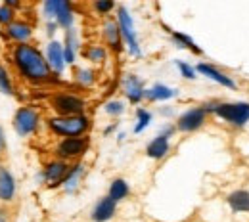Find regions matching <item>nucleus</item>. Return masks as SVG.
<instances>
[{
	"instance_id": "obj_1",
	"label": "nucleus",
	"mask_w": 249,
	"mask_h": 222,
	"mask_svg": "<svg viewBox=\"0 0 249 222\" xmlns=\"http://www.w3.org/2000/svg\"><path fill=\"white\" fill-rule=\"evenodd\" d=\"M12 60H14V65L18 67L19 75L25 81L35 83V85L50 81V77L54 73L50 69V64H48L46 56L40 50H36L35 46H31L29 42H19L14 48Z\"/></svg>"
},
{
	"instance_id": "obj_2",
	"label": "nucleus",
	"mask_w": 249,
	"mask_h": 222,
	"mask_svg": "<svg viewBox=\"0 0 249 222\" xmlns=\"http://www.w3.org/2000/svg\"><path fill=\"white\" fill-rule=\"evenodd\" d=\"M203 107L207 113H213L220 121L236 128L249 123V102H209Z\"/></svg>"
},
{
	"instance_id": "obj_3",
	"label": "nucleus",
	"mask_w": 249,
	"mask_h": 222,
	"mask_svg": "<svg viewBox=\"0 0 249 222\" xmlns=\"http://www.w3.org/2000/svg\"><path fill=\"white\" fill-rule=\"evenodd\" d=\"M52 134L62 136V138H73V136H85L90 128V119L83 115H58L50 117L46 121Z\"/></svg>"
},
{
	"instance_id": "obj_4",
	"label": "nucleus",
	"mask_w": 249,
	"mask_h": 222,
	"mask_svg": "<svg viewBox=\"0 0 249 222\" xmlns=\"http://www.w3.org/2000/svg\"><path fill=\"white\" fill-rule=\"evenodd\" d=\"M117 23H119V29H121L124 46H126L128 54L134 56V58H140V56H142V50H140V42H138V36H136L134 21H132L130 12H128L124 6H119V8H117Z\"/></svg>"
},
{
	"instance_id": "obj_5",
	"label": "nucleus",
	"mask_w": 249,
	"mask_h": 222,
	"mask_svg": "<svg viewBox=\"0 0 249 222\" xmlns=\"http://www.w3.org/2000/svg\"><path fill=\"white\" fill-rule=\"evenodd\" d=\"M50 103H52V109L58 115H83L85 109H87V102L83 98L69 94V92L54 94L52 100H50Z\"/></svg>"
},
{
	"instance_id": "obj_6",
	"label": "nucleus",
	"mask_w": 249,
	"mask_h": 222,
	"mask_svg": "<svg viewBox=\"0 0 249 222\" xmlns=\"http://www.w3.org/2000/svg\"><path fill=\"white\" fill-rule=\"evenodd\" d=\"M12 125L19 136H31L33 132H36V128L40 125V115L33 107H19L14 115Z\"/></svg>"
},
{
	"instance_id": "obj_7",
	"label": "nucleus",
	"mask_w": 249,
	"mask_h": 222,
	"mask_svg": "<svg viewBox=\"0 0 249 222\" xmlns=\"http://www.w3.org/2000/svg\"><path fill=\"white\" fill-rule=\"evenodd\" d=\"M207 111L203 105L197 107H190L186 109L178 119H177V130L180 132H196L207 123Z\"/></svg>"
},
{
	"instance_id": "obj_8",
	"label": "nucleus",
	"mask_w": 249,
	"mask_h": 222,
	"mask_svg": "<svg viewBox=\"0 0 249 222\" xmlns=\"http://www.w3.org/2000/svg\"><path fill=\"white\" fill-rule=\"evenodd\" d=\"M89 150V138L85 136H73V138H62V142L56 146V155L63 161L81 157Z\"/></svg>"
},
{
	"instance_id": "obj_9",
	"label": "nucleus",
	"mask_w": 249,
	"mask_h": 222,
	"mask_svg": "<svg viewBox=\"0 0 249 222\" xmlns=\"http://www.w3.org/2000/svg\"><path fill=\"white\" fill-rule=\"evenodd\" d=\"M196 69H197V73L199 75H203V77H207L209 81H213V83H217L220 86H224V88H230V90H234L238 85H236V81L228 75V73H224V71H220L218 67H215L213 64H207V62H199V64L196 65Z\"/></svg>"
},
{
	"instance_id": "obj_10",
	"label": "nucleus",
	"mask_w": 249,
	"mask_h": 222,
	"mask_svg": "<svg viewBox=\"0 0 249 222\" xmlns=\"http://www.w3.org/2000/svg\"><path fill=\"white\" fill-rule=\"evenodd\" d=\"M69 167L63 159H56V161H50L44 171H42V180L48 184V188H56V186H62L63 178L67 174Z\"/></svg>"
},
{
	"instance_id": "obj_11",
	"label": "nucleus",
	"mask_w": 249,
	"mask_h": 222,
	"mask_svg": "<svg viewBox=\"0 0 249 222\" xmlns=\"http://www.w3.org/2000/svg\"><path fill=\"white\" fill-rule=\"evenodd\" d=\"M123 92L128 98L130 103H140L146 98V88H144V81L138 75L128 73L123 79Z\"/></svg>"
},
{
	"instance_id": "obj_12",
	"label": "nucleus",
	"mask_w": 249,
	"mask_h": 222,
	"mask_svg": "<svg viewBox=\"0 0 249 222\" xmlns=\"http://www.w3.org/2000/svg\"><path fill=\"white\" fill-rule=\"evenodd\" d=\"M115 211H117V201H115L113 197L106 195V197H102V199L94 205L90 219H92L94 222H107L113 219Z\"/></svg>"
},
{
	"instance_id": "obj_13",
	"label": "nucleus",
	"mask_w": 249,
	"mask_h": 222,
	"mask_svg": "<svg viewBox=\"0 0 249 222\" xmlns=\"http://www.w3.org/2000/svg\"><path fill=\"white\" fill-rule=\"evenodd\" d=\"M46 60L50 64V69L54 71V75H62L65 69V54H63V44L58 40H52L46 46Z\"/></svg>"
},
{
	"instance_id": "obj_14",
	"label": "nucleus",
	"mask_w": 249,
	"mask_h": 222,
	"mask_svg": "<svg viewBox=\"0 0 249 222\" xmlns=\"http://www.w3.org/2000/svg\"><path fill=\"white\" fill-rule=\"evenodd\" d=\"M104 38H106V44L113 50V52H121L123 50V34H121V29H119V23L117 19H107L104 23Z\"/></svg>"
},
{
	"instance_id": "obj_15",
	"label": "nucleus",
	"mask_w": 249,
	"mask_h": 222,
	"mask_svg": "<svg viewBox=\"0 0 249 222\" xmlns=\"http://www.w3.org/2000/svg\"><path fill=\"white\" fill-rule=\"evenodd\" d=\"M171 152V142H169V136H165V134H157L156 138L146 146V155L150 159H159L167 157V154Z\"/></svg>"
},
{
	"instance_id": "obj_16",
	"label": "nucleus",
	"mask_w": 249,
	"mask_h": 222,
	"mask_svg": "<svg viewBox=\"0 0 249 222\" xmlns=\"http://www.w3.org/2000/svg\"><path fill=\"white\" fill-rule=\"evenodd\" d=\"M16 190H18V186H16L14 174L6 167L0 165V201L10 203L16 197Z\"/></svg>"
},
{
	"instance_id": "obj_17",
	"label": "nucleus",
	"mask_w": 249,
	"mask_h": 222,
	"mask_svg": "<svg viewBox=\"0 0 249 222\" xmlns=\"http://www.w3.org/2000/svg\"><path fill=\"white\" fill-rule=\"evenodd\" d=\"M6 36L10 40L19 42H27L33 36V27L25 21H12L10 25H6Z\"/></svg>"
},
{
	"instance_id": "obj_18",
	"label": "nucleus",
	"mask_w": 249,
	"mask_h": 222,
	"mask_svg": "<svg viewBox=\"0 0 249 222\" xmlns=\"http://www.w3.org/2000/svg\"><path fill=\"white\" fill-rule=\"evenodd\" d=\"M56 21L63 29H71L75 16H73V6L71 0H58V8H56Z\"/></svg>"
},
{
	"instance_id": "obj_19",
	"label": "nucleus",
	"mask_w": 249,
	"mask_h": 222,
	"mask_svg": "<svg viewBox=\"0 0 249 222\" xmlns=\"http://www.w3.org/2000/svg\"><path fill=\"white\" fill-rule=\"evenodd\" d=\"M178 96V90L177 88H171L167 85H161L157 83L152 88H146V100L150 102H167L171 98H177Z\"/></svg>"
},
{
	"instance_id": "obj_20",
	"label": "nucleus",
	"mask_w": 249,
	"mask_h": 222,
	"mask_svg": "<svg viewBox=\"0 0 249 222\" xmlns=\"http://www.w3.org/2000/svg\"><path fill=\"white\" fill-rule=\"evenodd\" d=\"M83 174H85V165L83 163H75L73 167H69V171H67V174L63 178V190L67 191V193H73V191L77 190Z\"/></svg>"
},
{
	"instance_id": "obj_21",
	"label": "nucleus",
	"mask_w": 249,
	"mask_h": 222,
	"mask_svg": "<svg viewBox=\"0 0 249 222\" xmlns=\"http://www.w3.org/2000/svg\"><path fill=\"white\" fill-rule=\"evenodd\" d=\"M228 207L234 213H249V191L248 190H236L226 197Z\"/></svg>"
},
{
	"instance_id": "obj_22",
	"label": "nucleus",
	"mask_w": 249,
	"mask_h": 222,
	"mask_svg": "<svg viewBox=\"0 0 249 222\" xmlns=\"http://www.w3.org/2000/svg\"><path fill=\"white\" fill-rule=\"evenodd\" d=\"M77 48H79V40H77V33L71 29H65V42H63V54H65V64L73 65L77 58Z\"/></svg>"
},
{
	"instance_id": "obj_23",
	"label": "nucleus",
	"mask_w": 249,
	"mask_h": 222,
	"mask_svg": "<svg viewBox=\"0 0 249 222\" xmlns=\"http://www.w3.org/2000/svg\"><path fill=\"white\" fill-rule=\"evenodd\" d=\"M171 33V38H173V42L177 44V48H184V50H190V52H194V54H201L203 50L196 44V40L186 34V33H180V31H169Z\"/></svg>"
},
{
	"instance_id": "obj_24",
	"label": "nucleus",
	"mask_w": 249,
	"mask_h": 222,
	"mask_svg": "<svg viewBox=\"0 0 249 222\" xmlns=\"http://www.w3.org/2000/svg\"><path fill=\"white\" fill-rule=\"evenodd\" d=\"M130 193V188H128V184H126V180H123V178H115L111 184H109V197H113L115 201H121V199H124L126 195Z\"/></svg>"
},
{
	"instance_id": "obj_25",
	"label": "nucleus",
	"mask_w": 249,
	"mask_h": 222,
	"mask_svg": "<svg viewBox=\"0 0 249 222\" xmlns=\"http://www.w3.org/2000/svg\"><path fill=\"white\" fill-rule=\"evenodd\" d=\"M152 111H148V109H144V107H138L136 109V125H134V134H140V132H144L146 128L150 127V123H152Z\"/></svg>"
},
{
	"instance_id": "obj_26",
	"label": "nucleus",
	"mask_w": 249,
	"mask_h": 222,
	"mask_svg": "<svg viewBox=\"0 0 249 222\" xmlns=\"http://www.w3.org/2000/svg\"><path fill=\"white\" fill-rule=\"evenodd\" d=\"M85 58H87L89 62H92V64H102V62L106 60V48L100 46V44H92V46H89V50L85 52Z\"/></svg>"
},
{
	"instance_id": "obj_27",
	"label": "nucleus",
	"mask_w": 249,
	"mask_h": 222,
	"mask_svg": "<svg viewBox=\"0 0 249 222\" xmlns=\"http://www.w3.org/2000/svg\"><path fill=\"white\" fill-rule=\"evenodd\" d=\"M92 8L96 14H100V16H107V14L113 12V8H115V0H94Z\"/></svg>"
},
{
	"instance_id": "obj_28",
	"label": "nucleus",
	"mask_w": 249,
	"mask_h": 222,
	"mask_svg": "<svg viewBox=\"0 0 249 222\" xmlns=\"http://www.w3.org/2000/svg\"><path fill=\"white\" fill-rule=\"evenodd\" d=\"M177 69L180 71V77H184L186 81H194L197 79V69L194 65H190L188 62H175Z\"/></svg>"
},
{
	"instance_id": "obj_29",
	"label": "nucleus",
	"mask_w": 249,
	"mask_h": 222,
	"mask_svg": "<svg viewBox=\"0 0 249 222\" xmlns=\"http://www.w3.org/2000/svg\"><path fill=\"white\" fill-rule=\"evenodd\" d=\"M77 81H79V85H83V86H92L94 81H96V75H94L92 69L83 67V69H77Z\"/></svg>"
},
{
	"instance_id": "obj_30",
	"label": "nucleus",
	"mask_w": 249,
	"mask_h": 222,
	"mask_svg": "<svg viewBox=\"0 0 249 222\" xmlns=\"http://www.w3.org/2000/svg\"><path fill=\"white\" fill-rule=\"evenodd\" d=\"M0 92L6 96L14 94V85L10 81V75H8V71L2 65H0Z\"/></svg>"
},
{
	"instance_id": "obj_31",
	"label": "nucleus",
	"mask_w": 249,
	"mask_h": 222,
	"mask_svg": "<svg viewBox=\"0 0 249 222\" xmlns=\"http://www.w3.org/2000/svg\"><path fill=\"white\" fill-rule=\"evenodd\" d=\"M104 111H106L107 115H111V117H119V115L124 113V103L119 102V100H109V102L104 105Z\"/></svg>"
},
{
	"instance_id": "obj_32",
	"label": "nucleus",
	"mask_w": 249,
	"mask_h": 222,
	"mask_svg": "<svg viewBox=\"0 0 249 222\" xmlns=\"http://www.w3.org/2000/svg\"><path fill=\"white\" fill-rule=\"evenodd\" d=\"M14 16H16V12H14V8H10V6H6V4H2L0 6V25H10L12 21H14Z\"/></svg>"
},
{
	"instance_id": "obj_33",
	"label": "nucleus",
	"mask_w": 249,
	"mask_h": 222,
	"mask_svg": "<svg viewBox=\"0 0 249 222\" xmlns=\"http://www.w3.org/2000/svg\"><path fill=\"white\" fill-rule=\"evenodd\" d=\"M56 8H58V0H44L42 2V14L48 19H56Z\"/></svg>"
},
{
	"instance_id": "obj_34",
	"label": "nucleus",
	"mask_w": 249,
	"mask_h": 222,
	"mask_svg": "<svg viewBox=\"0 0 249 222\" xmlns=\"http://www.w3.org/2000/svg\"><path fill=\"white\" fill-rule=\"evenodd\" d=\"M58 27H60V25H58V21H56V19H54V21L50 19V21H48V25H46V33L52 36V34L56 33V29H58Z\"/></svg>"
},
{
	"instance_id": "obj_35",
	"label": "nucleus",
	"mask_w": 249,
	"mask_h": 222,
	"mask_svg": "<svg viewBox=\"0 0 249 222\" xmlns=\"http://www.w3.org/2000/svg\"><path fill=\"white\" fill-rule=\"evenodd\" d=\"M175 130H177V127H173V125H165V127L161 128V130H159V132H161V134H165V136H169V138H171V136H173V134H175Z\"/></svg>"
},
{
	"instance_id": "obj_36",
	"label": "nucleus",
	"mask_w": 249,
	"mask_h": 222,
	"mask_svg": "<svg viewBox=\"0 0 249 222\" xmlns=\"http://www.w3.org/2000/svg\"><path fill=\"white\" fill-rule=\"evenodd\" d=\"M4 150H6V138H4V130L0 127V155L4 154Z\"/></svg>"
},
{
	"instance_id": "obj_37",
	"label": "nucleus",
	"mask_w": 249,
	"mask_h": 222,
	"mask_svg": "<svg viewBox=\"0 0 249 222\" xmlns=\"http://www.w3.org/2000/svg\"><path fill=\"white\" fill-rule=\"evenodd\" d=\"M4 4L16 10V8H19V6H21V0H4Z\"/></svg>"
},
{
	"instance_id": "obj_38",
	"label": "nucleus",
	"mask_w": 249,
	"mask_h": 222,
	"mask_svg": "<svg viewBox=\"0 0 249 222\" xmlns=\"http://www.w3.org/2000/svg\"><path fill=\"white\" fill-rule=\"evenodd\" d=\"M8 215H10V213H8L6 209H0V222H8V219H10Z\"/></svg>"
},
{
	"instance_id": "obj_39",
	"label": "nucleus",
	"mask_w": 249,
	"mask_h": 222,
	"mask_svg": "<svg viewBox=\"0 0 249 222\" xmlns=\"http://www.w3.org/2000/svg\"><path fill=\"white\" fill-rule=\"evenodd\" d=\"M161 115H167V117H169V115H173V109H171V107H167V109H161Z\"/></svg>"
}]
</instances>
